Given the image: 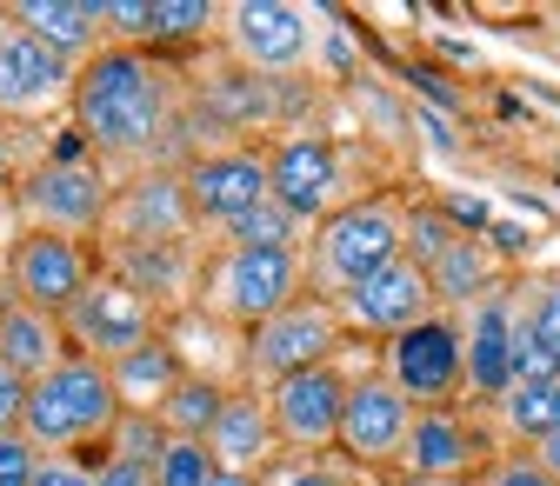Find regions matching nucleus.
Instances as JSON below:
<instances>
[{
    "label": "nucleus",
    "instance_id": "9",
    "mask_svg": "<svg viewBox=\"0 0 560 486\" xmlns=\"http://www.w3.org/2000/svg\"><path fill=\"white\" fill-rule=\"evenodd\" d=\"M381 374L407 393V406H454L467 393V333H460V313H434V320L394 333Z\"/></svg>",
    "mask_w": 560,
    "mask_h": 486
},
{
    "label": "nucleus",
    "instance_id": "24",
    "mask_svg": "<svg viewBox=\"0 0 560 486\" xmlns=\"http://www.w3.org/2000/svg\"><path fill=\"white\" fill-rule=\"evenodd\" d=\"M553 374H560V273H547L514 313V380H553Z\"/></svg>",
    "mask_w": 560,
    "mask_h": 486
},
{
    "label": "nucleus",
    "instance_id": "18",
    "mask_svg": "<svg viewBox=\"0 0 560 486\" xmlns=\"http://www.w3.org/2000/svg\"><path fill=\"white\" fill-rule=\"evenodd\" d=\"M514 313H521V294L487 287L460 320V333H467V393L474 400H501L514 387Z\"/></svg>",
    "mask_w": 560,
    "mask_h": 486
},
{
    "label": "nucleus",
    "instance_id": "13",
    "mask_svg": "<svg viewBox=\"0 0 560 486\" xmlns=\"http://www.w3.org/2000/svg\"><path fill=\"white\" fill-rule=\"evenodd\" d=\"M347 380L334 360L327 367H307L294 380L267 387V420L280 434V453H307L320 460V447H340V413H347Z\"/></svg>",
    "mask_w": 560,
    "mask_h": 486
},
{
    "label": "nucleus",
    "instance_id": "19",
    "mask_svg": "<svg viewBox=\"0 0 560 486\" xmlns=\"http://www.w3.org/2000/svg\"><path fill=\"white\" fill-rule=\"evenodd\" d=\"M480 434L460 406H413V427H407V447H400V466L407 479H467L480 460Z\"/></svg>",
    "mask_w": 560,
    "mask_h": 486
},
{
    "label": "nucleus",
    "instance_id": "17",
    "mask_svg": "<svg viewBox=\"0 0 560 486\" xmlns=\"http://www.w3.org/2000/svg\"><path fill=\"white\" fill-rule=\"evenodd\" d=\"M407 427H413V406H407V393L387 374H361L354 387H347V413H340V453L347 460H361V466L400 460Z\"/></svg>",
    "mask_w": 560,
    "mask_h": 486
},
{
    "label": "nucleus",
    "instance_id": "5",
    "mask_svg": "<svg viewBox=\"0 0 560 486\" xmlns=\"http://www.w3.org/2000/svg\"><path fill=\"white\" fill-rule=\"evenodd\" d=\"M340 327H347L340 307L320 300V294H301L294 307H280V313L260 320V327L247 333V346H241V374H247V387L267 393V387L294 380V374H307V367H327L334 346H340Z\"/></svg>",
    "mask_w": 560,
    "mask_h": 486
},
{
    "label": "nucleus",
    "instance_id": "8",
    "mask_svg": "<svg viewBox=\"0 0 560 486\" xmlns=\"http://www.w3.org/2000/svg\"><path fill=\"white\" fill-rule=\"evenodd\" d=\"M60 327H67V346H74V354L114 367V360L140 354L148 340H161V307L140 300L127 281H114V273L101 266L94 281H88V294L60 313Z\"/></svg>",
    "mask_w": 560,
    "mask_h": 486
},
{
    "label": "nucleus",
    "instance_id": "34",
    "mask_svg": "<svg viewBox=\"0 0 560 486\" xmlns=\"http://www.w3.org/2000/svg\"><path fill=\"white\" fill-rule=\"evenodd\" d=\"M40 473V447L27 434H0V486H34Z\"/></svg>",
    "mask_w": 560,
    "mask_h": 486
},
{
    "label": "nucleus",
    "instance_id": "12",
    "mask_svg": "<svg viewBox=\"0 0 560 486\" xmlns=\"http://www.w3.org/2000/svg\"><path fill=\"white\" fill-rule=\"evenodd\" d=\"M81 67L40 47L21 21L0 14V120H47L60 107H74Z\"/></svg>",
    "mask_w": 560,
    "mask_h": 486
},
{
    "label": "nucleus",
    "instance_id": "31",
    "mask_svg": "<svg viewBox=\"0 0 560 486\" xmlns=\"http://www.w3.org/2000/svg\"><path fill=\"white\" fill-rule=\"evenodd\" d=\"M221 466L207 453V440H167L161 460H154V486H207Z\"/></svg>",
    "mask_w": 560,
    "mask_h": 486
},
{
    "label": "nucleus",
    "instance_id": "25",
    "mask_svg": "<svg viewBox=\"0 0 560 486\" xmlns=\"http://www.w3.org/2000/svg\"><path fill=\"white\" fill-rule=\"evenodd\" d=\"M107 374H114V393H120V406H127V413H161V400L180 387L187 360H180V346H167V340H148L140 354L114 360Z\"/></svg>",
    "mask_w": 560,
    "mask_h": 486
},
{
    "label": "nucleus",
    "instance_id": "20",
    "mask_svg": "<svg viewBox=\"0 0 560 486\" xmlns=\"http://www.w3.org/2000/svg\"><path fill=\"white\" fill-rule=\"evenodd\" d=\"M200 247L194 240H154V247H107V273L127 281L140 300L154 307H180L200 300Z\"/></svg>",
    "mask_w": 560,
    "mask_h": 486
},
{
    "label": "nucleus",
    "instance_id": "10",
    "mask_svg": "<svg viewBox=\"0 0 560 486\" xmlns=\"http://www.w3.org/2000/svg\"><path fill=\"white\" fill-rule=\"evenodd\" d=\"M180 187H187V214L194 227H241L247 214H260V206L273 200L267 187V154L260 147H207L180 167Z\"/></svg>",
    "mask_w": 560,
    "mask_h": 486
},
{
    "label": "nucleus",
    "instance_id": "16",
    "mask_svg": "<svg viewBox=\"0 0 560 486\" xmlns=\"http://www.w3.org/2000/svg\"><path fill=\"white\" fill-rule=\"evenodd\" d=\"M107 247H154V240H187L194 234V214H187V187L180 174L167 167H148L140 180L114 187V206H107Z\"/></svg>",
    "mask_w": 560,
    "mask_h": 486
},
{
    "label": "nucleus",
    "instance_id": "1",
    "mask_svg": "<svg viewBox=\"0 0 560 486\" xmlns=\"http://www.w3.org/2000/svg\"><path fill=\"white\" fill-rule=\"evenodd\" d=\"M74 120L94 161L154 167L180 127V74L148 47H101L74 81Z\"/></svg>",
    "mask_w": 560,
    "mask_h": 486
},
{
    "label": "nucleus",
    "instance_id": "40",
    "mask_svg": "<svg viewBox=\"0 0 560 486\" xmlns=\"http://www.w3.org/2000/svg\"><path fill=\"white\" fill-rule=\"evenodd\" d=\"M0 193H8V133H0Z\"/></svg>",
    "mask_w": 560,
    "mask_h": 486
},
{
    "label": "nucleus",
    "instance_id": "28",
    "mask_svg": "<svg viewBox=\"0 0 560 486\" xmlns=\"http://www.w3.org/2000/svg\"><path fill=\"white\" fill-rule=\"evenodd\" d=\"M207 34H221V8H214V0H148V47L207 40Z\"/></svg>",
    "mask_w": 560,
    "mask_h": 486
},
{
    "label": "nucleus",
    "instance_id": "15",
    "mask_svg": "<svg viewBox=\"0 0 560 486\" xmlns=\"http://www.w3.org/2000/svg\"><path fill=\"white\" fill-rule=\"evenodd\" d=\"M334 307H340L347 327L381 333V340H394V333H407V327H420V320H434V313H441L434 281H428V266H420L413 253H400L394 266H381L374 281H361L354 294L334 300Z\"/></svg>",
    "mask_w": 560,
    "mask_h": 486
},
{
    "label": "nucleus",
    "instance_id": "32",
    "mask_svg": "<svg viewBox=\"0 0 560 486\" xmlns=\"http://www.w3.org/2000/svg\"><path fill=\"white\" fill-rule=\"evenodd\" d=\"M474 486H560V479L540 466V453H494Z\"/></svg>",
    "mask_w": 560,
    "mask_h": 486
},
{
    "label": "nucleus",
    "instance_id": "26",
    "mask_svg": "<svg viewBox=\"0 0 560 486\" xmlns=\"http://www.w3.org/2000/svg\"><path fill=\"white\" fill-rule=\"evenodd\" d=\"M228 393L234 387H221L214 374H180V387L161 400V434L167 440H207L214 434V420H221V406H228Z\"/></svg>",
    "mask_w": 560,
    "mask_h": 486
},
{
    "label": "nucleus",
    "instance_id": "14",
    "mask_svg": "<svg viewBox=\"0 0 560 486\" xmlns=\"http://www.w3.org/2000/svg\"><path fill=\"white\" fill-rule=\"evenodd\" d=\"M94 253L81 247V240H60V234H21L14 247H8V300H27V307H40V313H67L81 294H88V281H94Z\"/></svg>",
    "mask_w": 560,
    "mask_h": 486
},
{
    "label": "nucleus",
    "instance_id": "30",
    "mask_svg": "<svg viewBox=\"0 0 560 486\" xmlns=\"http://www.w3.org/2000/svg\"><path fill=\"white\" fill-rule=\"evenodd\" d=\"M161 447H167V434H161L154 413H120V427L107 434L101 460H133V466H154V460H161Z\"/></svg>",
    "mask_w": 560,
    "mask_h": 486
},
{
    "label": "nucleus",
    "instance_id": "27",
    "mask_svg": "<svg viewBox=\"0 0 560 486\" xmlns=\"http://www.w3.org/2000/svg\"><path fill=\"white\" fill-rule=\"evenodd\" d=\"M494 413H501V427H508L514 440H527V447L553 440V434H560V374H553V380H514V387L494 400Z\"/></svg>",
    "mask_w": 560,
    "mask_h": 486
},
{
    "label": "nucleus",
    "instance_id": "39",
    "mask_svg": "<svg viewBox=\"0 0 560 486\" xmlns=\"http://www.w3.org/2000/svg\"><path fill=\"white\" fill-rule=\"evenodd\" d=\"M207 486H260V479H254V473H214Z\"/></svg>",
    "mask_w": 560,
    "mask_h": 486
},
{
    "label": "nucleus",
    "instance_id": "33",
    "mask_svg": "<svg viewBox=\"0 0 560 486\" xmlns=\"http://www.w3.org/2000/svg\"><path fill=\"white\" fill-rule=\"evenodd\" d=\"M260 486H347L327 460H307V453H288V460H273L260 473Z\"/></svg>",
    "mask_w": 560,
    "mask_h": 486
},
{
    "label": "nucleus",
    "instance_id": "38",
    "mask_svg": "<svg viewBox=\"0 0 560 486\" xmlns=\"http://www.w3.org/2000/svg\"><path fill=\"white\" fill-rule=\"evenodd\" d=\"M534 453H540V466H547V473H553V479H560V434H553V440H540V447H534Z\"/></svg>",
    "mask_w": 560,
    "mask_h": 486
},
{
    "label": "nucleus",
    "instance_id": "6",
    "mask_svg": "<svg viewBox=\"0 0 560 486\" xmlns=\"http://www.w3.org/2000/svg\"><path fill=\"white\" fill-rule=\"evenodd\" d=\"M21 221L27 234H60V240H88L107 227V206H114V187H107V167L101 161H81V154H60V161H40L21 187Z\"/></svg>",
    "mask_w": 560,
    "mask_h": 486
},
{
    "label": "nucleus",
    "instance_id": "21",
    "mask_svg": "<svg viewBox=\"0 0 560 486\" xmlns=\"http://www.w3.org/2000/svg\"><path fill=\"white\" fill-rule=\"evenodd\" d=\"M207 453H214L221 473H254V479H260V473L280 460V434H273V420H267V393L234 387L228 406H221V420H214V434H207Z\"/></svg>",
    "mask_w": 560,
    "mask_h": 486
},
{
    "label": "nucleus",
    "instance_id": "2",
    "mask_svg": "<svg viewBox=\"0 0 560 486\" xmlns=\"http://www.w3.org/2000/svg\"><path fill=\"white\" fill-rule=\"evenodd\" d=\"M400 253H407V206L394 193H361L307 234V294L347 300Z\"/></svg>",
    "mask_w": 560,
    "mask_h": 486
},
{
    "label": "nucleus",
    "instance_id": "7",
    "mask_svg": "<svg viewBox=\"0 0 560 486\" xmlns=\"http://www.w3.org/2000/svg\"><path fill=\"white\" fill-rule=\"evenodd\" d=\"M221 40H228L234 67H247V74L294 81L314 67L320 27L307 8H288V0H234V8H221Z\"/></svg>",
    "mask_w": 560,
    "mask_h": 486
},
{
    "label": "nucleus",
    "instance_id": "29",
    "mask_svg": "<svg viewBox=\"0 0 560 486\" xmlns=\"http://www.w3.org/2000/svg\"><path fill=\"white\" fill-rule=\"evenodd\" d=\"M221 247H294V253H307V227H301L294 214H280V206L267 200L260 214H247L241 227L221 234Z\"/></svg>",
    "mask_w": 560,
    "mask_h": 486
},
{
    "label": "nucleus",
    "instance_id": "4",
    "mask_svg": "<svg viewBox=\"0 0 560 486\" xmlns=\"http://www.w3.org/2000/svg\"><path fill=\"white\" fill-rule=\"evenodd\" d=\"M307 294V253L294 247H214L200 266V307L207 320L254 333L280 307Z\"/></svg>",
    "mask_w": 560,
    "mask_h": 486
},
{
    "label": "nucleus",
    "instance_id": "37",
    "mask_svg": "<svg viewBox=\"0 0 560 486\" xmlns=\"http://www.w3.org/2000/svg\"><path fill=\"white\" fill-rule=\"evenodd\" d=\"M94 486H154V466H133V460H101Z\"/></svg>",
    "mask_w": 560,
    "mask_h": 486
},
{
    "label": "nucleus",
    "instance_id": "3",
    "mask_svg": "<svg viewBox=\"0 0 560 486\" xmlns=\"http://www.w3.org/2000/svg\"><path fill=\"white\" fill-rule=\"evenodd\" d=\"M120 393L114 374L88 354H67L54 374H40L27 387V413H21V434L40 453H74V447H107V434L120 427Z\"/></svg>",
    "mask_w": 560,
    "mask_h": 486
},
{
    "label": "nucleus",
    "instance_id": "11",
    "mask_svg": "<svg viewBox=\"0 0 560 486\" xmlns=\"http://www.w3.org/2000/svg\"><path fill=\"white\" fill-rule=\"evenodd\" d=\"M267 187H273V206L294 214L301 227H320L327 214H340L347 200V167H340V147L327 133H294V141H273L267 147Z\"/></svg>",
    "mask_w": 560,
    "mask_h": 486
},
{
    "label": "nucleus",
    "instance_id": "23",
    "mask_svg": "<svg viewBox=\"0 0 560 486\" xmlns=\"http://www.w3.org/2000/svg\"><path fill=\"white\" fill-rule=\"evenodd\" d=\"M74 346H67V327L54 320V313H40V307H27V300H8L0 294V367H14L27 387L40 380V374H54Z\"/></svg>",
    "mask_w": 560,
    "mask_h": 486
},
{
    "label": "nucleus",
    "instance_id": "22",
    "mask_svg": "<svg viewBox=\"0 0 560 486\" xmlns=\"http://www.w3.org/2000/svg\"><path fill=\"white\" fill-rule=\"evenodd\" d=\"M8 21H21L40 47L67 54L74 67H88L101 47H107V21H101V0H14L0 8Z\"/></svg>",
    "mask_w": 560,
    "mask_h": 486
},
{
    "label": "nucleus",
    "instance_id": "41",
    "mask_svg": "<svg viewBox=\"0 0 560 486\" xmlns=\"http://www.w3.org/2000/svg\"><path fill=\"white\" fill-rule=\"evenodd\" d=\"M407 486H474V479H407Z\"/></svg>",
    "mask_w": 560,
    "mask_h": 486
},
{
    "label": "nucleus",
    "instance_id": "36",
    "mask_svg": "<svg viewBox=\"0 0 560 486\" xmlns=\"http://www.w3.org/2000/svg\"><path fill=\"white\" fill-rule=\"evenodd\" d=\"M21 413H27V380L0 367V434H21Z\"/></svg>",
    "mask_w": 560,
    "mask_h": 486
},
{
    "label": "nucleus",
    "instance_id": "35",
    "mask_svg": "<svg viewBox=\"0 0 560 486\" xmlns=\"http://www.w3.org/2000/svg\"><path fill=\"white\" fill-rule=\"evenodd\" d=\"M94 473H101V460H88V453H40L34 486H94Z\"/></svg>",
    "mask_w": 560,
    "mask_h": 486
}]
</instances>
